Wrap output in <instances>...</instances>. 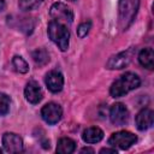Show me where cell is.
<instances>
[{
    "instance_id": "1",
    "label": "cell",
    "mask_w": 154,
    "mask_h": 154,
    "mask_svg": "<svg viewBox=\"0 0 154 154\" xmlns=\"http://www.w3.org/2000/svg\"><path fill=\"white\" fill-rule=\"evenodd\" d=\"M140 84H141V79L136 73L125 72L124 75H122L118 79H116L112 83L109 88V94L113 97H122L129 91L138 88Z\"/></svg>"
},
{
    "instance_id": "2",
    "label": "cell",
    "mask_w": 154,
    "mask_h": 154,
    "mask_svg": "<svg viewBox=\"0 0 154 154\" xmlns=\"http://www.w3.org/2000/svg\"><path fill=\"white\" fill-rule=\"evenodd\" d=\"M140 6V0H119L118 24L122 31L126 30L134 22Z\"/></svg>"
},
{
    "instance_id": "3",
    "label": "cell",
    "mask_w": 154,
    "mask_h": 154,
    "mask_svg": "<svg viewBox=\"0 0 154 154\" xmlns=\"http://www.w3.org/2000/svg\"><path fill=\"white\" fill-rule=\"evenodd\" d=\"M47 31H48V36L52 40V42H54L60 51L64 52L69 48L70 32L65 24L57 22V20H51L48 23Z\"/></svg>"
},
{
    "instance_id": "4",
    "label": "cell",
    "mask_w": 154,
    "mask_h": 154,
    "mask_svg": "<svg viewBox=\"0 0 154 154\" xmlns=\"http://www.w3.org/2000/svg\"><path fill=\"white\" fill-rule=\"evenodd\" d=\"M137 141L136 135H134L130 131H117L114 134L111 135V137L108 138V144L112 146L113 148H119V149H129L132 144H135V142Z\"/></svg>"
},
{
    "instance_id": "5",
    "label": "cell",
    "mask_w": 154,
    "mask_h": 154,
    "mask_svg": "<svg viewBox=\"0 0 154 154\" xmlns=\"http://www.w3.org/2000/svg\"><path fill=\"white\" fill-rule=\"evenodd\" d=\"M49 14L51 17L53 18V20H57V22H60V23H72L73 20V12L72 10L63 4V2H55L52 5L51 10H49Z\"/></svg>"
},
{
    "instance_id": "6",
    "label": "cell",
    "mask_w": 154,
    "mask_h": 154,
    "mask_svg": "<svg viewBox=\"0 0 154 154\" xmlns=\"http://www.w3.org/2000/svg\"><path fill=\"white\" fill-rule=\"evenodd\" d=\"M41 117L42 119L49 124V125H54L57 124L61 117H63V109L60 107V105L55 103V102H48L47 105H45L41 109Z\"/></svg>"
},
{
    "instance_id": "7",
    "label": "cell",
    "mask_w": 154,
    "mask_h": 154,
    "mask_svg": "<svg viewBox=\"0 0 154 154\" xmlns=\"http://www.w3.org/2000/svg\"><path fill=\"white\" fill-rule=\"evenodd\" d=\"M109 119L112 124L122 126L129 120V109L120 102H116L109 108Z\"/></svg>"
},
{
    "instance_id": "8",
    "label": "cell",
    "mask_w": 154,
    "mask_h": 154,
    "mask_svg": "<svg viewBox=\"0 0 154 154\" xmlns=\"http://www.w3.org/2000/svg\"><path fill=\"white\" fill-rule=\"evenodd\" d=\"M2 146L7 153L23 152V140L14 132H5L2 135Z\"/></svg>"
},
{
    "instance_id": "9",
    "label": "cell",
    "mask_w": 154,
    "mask_h": 154,
    "mask_svg": "<svg viewBox=\"0 0 154 154\" xmlns=\"http://www.w3.org/2000/svg\"><path fill=\"white\" fill-rule=\"evenodd\" d=\"M131 59H132V49H128L111 57L106 64V67L109 70H120L126 67L130 64Z\"/></svg>"
},
{
    "instance_id": "10",
    "label": "cell",
    "mask_w": 154,
    "mask_h": 154,
    "mask_svg": "<svg viewBox=\"0 0 154 154\" xmlns=\"http://www.w3.org/2000/svg\"><path fill=\"white\" fill-rule=\"evenodd\" d=\"M45 83L52 93H59L64 87V76L58 70H51L45 77Z\"/></svg>"
},
{
    "instance_id": "11",
    "label": "cell",
    "mask_w": 154,
    "mask_h": 154,
    "mask_svg": "<svg viewBox=\"0 0 154 154\" xmlns=\"http://www.w3.org/2000/svg\"><path fill=\"white\" fill-rule=\"evenodd\" d=\"M24 95H25V99L32 105L38 103L42 100V96H43L40 84L36 81H32V79L26 83L25 89H24Z\"/></svg>"
},
{
    "instance_id": "12",
    "label": "cell",
    "mask_w": 154,
    "mask_h": 154,
    "mask_svg": "<svg viewBox=\"0 0 154 154\" xmlns=\"http://www.w3.org/2000/svg\"><path fill=\"white\" fill-rule=\"evenodd\" d=\"M153 117L154 113L152 109L149 108H143L142 111H140L135 118V123H136V128L141 131H144L149 128H152L153 125Z\"/></svg>"
},
{
    "instance_id": "13",
    "label": "cell",
    "mask_w": 154,
    "mask_h": 154,
    "mask_svg": "<svg viewBox=\"0 0 154 154\" xmlns=\"http://www.w3.org/2000/svg\"><path fill=\"white\" fill-rule=\"evenodd\" d=\"M82 138L87 143H97L103 138V131L100 128L90 126V128H87L83 131Z\"/></svg>"
},
{
    "instance_id": "14",
    "label": "cell",
    "mask_w": 154,
    "mask_h": 154,
    "mask_svg": "<svg viewBox=\"0 0 154 154\" xmlns=\"http://www.w3.org/2000/svg\"><path fill=\"white\" fill-rule=\"evenodd\" d=\"M138 61L140 64L148 69V70H153L154 67V52L152 48H143L140 54H138Z\"/></svg>"
},
{
    "instance_id": "15",
    "label": "cell",
    "mask_w": 154,
    "mask_h": 154,
    "mask_svg": "<svg viewBox=\"0 0 154 154\" xmlns=\"http://www.w3.org/2000/svg\"><path fill=\"white\" fill-rule=\"evenodd\" d=\"M76 149V142L69 137H61L57 144V153L59 154H71Z\"/></svg>"
},
{
    "instance_id": "16",
    "label": "cell",
    "mask_w": 154,
    "mask_h": 154,
    "mask_svg": "<svg viewBox=\"0 0 154 154\" xmlns=\"http://www.w3.org/2000/svg\"><path fill=\"white\" fill-rule=\"evenodd\" d=\"M32 59L37 65H46L49 61V54L45 48H37L32 52Z\"/></svg>"
},
{
    "instance_id": "17",
    "label": "cell",
    "mask_w": 154,
    "mask_h": 154,
    "mask_svg": "<svg viewBox=\"0 0 154 154\" xmlns=\"http://www.w3.org/2000/svg\"><path fill=\"white\" fill-rule=\"evenodd\" d=\"M12 65L16 69V71H18L19 73H26L29 71V65L28 63L19 55H14L12 58Z\"/></svg>"
},
{
    "instance_id": "18",
    "label": "cell",
    "mask_w": 154,
    "mask_h": 154,
    "mask_svg": "<svg viewBox=\"0 0 154 154\" xmlns=\"http://www.w3.org/2000/svg\"><path fill=\"white\" fill-rule=\"evenodd\" d=\"M43 0H18V6L22 11H31L38 7Z\"/></svg>"
},
{
    "instance_id": "19",
    "label": "cell",
    "mask_w": 154,
    "mask_h": 154,
    "mask_svg": "<svg viewBox=\"0 0 154 154\" xmlns=\"http://www.w3.org/2000/svg\"><path fill=\"white\" fill-rule=\"evenodd\" d=\"M10 105L11 99L6 94L0 93V116H6L10 112Z\"/></svg>"
},
{
    "instance_id": "20",
    "label": "cell",
    "mask_w": 154,
    "mask_h": 154,
    "mask_svg": "<svg viewBox=\"0 0 154 154\" xmlns=\"http://www.w3.org/2000/svg\"><path fill=\"white\" fill-rule=\"evenodd\" d=\"M90 28H91V22L90 20H87V22L81 23L78 25V28H77V35H78V37L83 38L84 36H87L88 32H89V30H90Z\"/></svg>"
},
{
    "instance_id": "21",
    "label": "cell",
    "mask_w": 154,
    "mask_h": 154,
    "mask_svg": "<svg viewBox=\"0 0 154 154\" xmlns=\"http://www.w3.org/2000/svg\"><path fill=\"white\" fill-rule=\"evenodd\" d=\"M100 153H117V150H116V148H112V149H109V148H102L101 150H100Z\"/></svg>"
},
{
    "instance_id": "22",
    "label": "cell",
    "mask_w": 154,
    "mask_h": 154,
    "mask_svg": "<svg viewBox=\"0 0 154 154\" xmlns=\"http://www.w3.org/2000/svg\"><path fill=\"white\" fill-rule=\"evenodd\" d=\"M81 153H94V149H91V148H82Z\"/></svg>"
},
{
    "instance_id": "23",
    "label": "cell",
    "mask_w": 154,
    "mask_h": 154,
    "mask_svg": "<svg viewBox=\"0 0 154 154\" xmlns=\"http://www.w3.org/2000/svg\"><path fill=\"white\" fill-rule=\"evenodd\" d=\"M6 7V4H5V0H0V12H2Z\"/></svg>"
},
{
    "instance_id": "24",
    "label": "cell",
    "mask_w": 154,
    "mask_h": 154,
    "mask_svg": "<svg viewBox=\"0 0 154 154\" xmlns=\"http://www.w3.org/2000/svg\"><path fill=\"white\" fill-rule=\"evenodd\" d=\"M1 152H2V149H1V148H0V153H1Z\"/></svg>"
},
{
    "instance_id": "25",
    "label": "cell",
    "mask_w": 154,
    "mask_h": 154,
    "mask_svg": "<svg viewBox=\"0 0 154 154\" xmlns=\"http://www.w3.org/2000/svg\"><path fill=\"white\" fill-rule=\"evenodd\" d=\"M70 1H76V0H70Z\"/></svg>"
}]
</instances>
